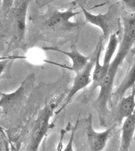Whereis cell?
Here are the masks:
<instances>
[{"mask_svg":"<svg viewBox=\"0 0 135 151\" xmlns=\"http://www.w3.org/2000/svg\"><path fill=\"white\" fill-rule=\"evenodd\" d=\"M121 18L123 25L121 40L119 44L115 57L110 63L107 75L100 84L99 94L95 102V108L102 125L105 124L110 112L109 105L112 104V95L117 73L135 42V13L124 12Z\"/></svg>","mask_w":135,"mask_h":151,"instance_id":"1","label":"cell"},{"mask_svg":"<svg viewBox=\"0 0 135 151\" xmlns=\"http://www.w3.org/2000/svg\"><path fill=\"white\" fill-rule=\"evenodd\" d=\"M35 81V75L30 74L14 91L9 93L0 92V108L2 111L5 114H9L19 108L32 90Z\"/></svg>","mask_w":135,"mask_h":151,"instance_id":"2","label":"cell"},{"mask_svg":"<svg viewBox=\"0 0 135 151\" xmlns=\"http://www.w3.org/2000/svg\"><path fill=\"white\" fill-rule=\"evenodd\" d=\"M55 105L45 106L33 123L28 150H38L49 130L50 121L54 114Z\"/></svg>","mask_w":135,"mask_h":151,"instance_id":"3","label":"cell"},{"mask_svg":"<svg viewBox=\"0 0 135 151\" xmlns=\"http://www.w3.org/2000/svg\"><path fill=\"white\" fill-rule=\"evenodd\" d=\"M82 12L84 14L86 22L92 24L101 29L103 33V38L108 40L110 36L114 33L117 22L118 9L110 8L104 14H94L80 5Z\"/></svg>","mask_w":135,"mask_h":151,"instance_id":"4","label":"cell"},{"mask_svg":"<svg viewBox=\"0 0 135 151\" xmlns=\"http://www.w3.org/2000/svg\"><path fill=\"white\" fill-rule=\"evenodd\" d=\"M95 55H96V50L92 54V55L90 56V58L89 60L87 65L86 67L82 69L80 71L76 73L75 77H74L73 83H72V87L70 90L68 94L65 99V100L63 102V104L61 106L58 110H57L56 112H54L55 115H58L59 114L63 109L66 108V107L69 104L71 103V101L74 96L80 91L81 90L86 88L88 85L92 83V71L94 69V66L95 64Z\"/></svg>","mask_w":135,"mask_h":151,"instance_id":"5","label":"cell"},{"mask_svg":"<svg viewBox=\"0 0 135 151\" xmlns=\"http://www.w3.org/2000/svg\"><path fill=\"white\" fill-rule=\"evenodd\" d=\"M30 0H16L10 12L12 16L14 39L21 44L25 39L26 32V18Z\"/></svg>","mask_w":135,"mask_h":151,"instance_id":"6","label":"cell"},{"mask_svg":"<svg viewBox=\"0 0 135 151\" xmlns=\"http://www.w3.org/2000/svg\"><path fill=\"white\" fill-rule=\"evenodd\" d=\"M115 126L116 125L112 126L102 132H97L93 127L92 115L90 114L86 119V134L89 150L92 151L104 150L112 135Z\"/></svg>","mask_w":135,"mask_h":151,"instance_id":"7","label":"cell"},{"mask_svg":"<svg viewBox=\"0 0 135 151\" xmlns=\"http://www.w3.org/2000/svg\"><path fill=\"white\" fill-rule=\"evenodd\" d=\"M43 49L45 50H50V51H55V52H58L66 55L70 58L72 61V65L71 66H67L66 65H62L60 64V63H55L53 61H49V60H44L45 63H50V64L54 65L56 66L60 67L61 68H64V69H68L70 71L74 73H78L82 69H83L86 65H87L89 60L90 58V56H85L82 54L78 50V48L76 47V45H72L70 47V50L69 52L68 51H64L58 48L57 47H44Z\"/></svg>","mask_w":135,"mask_h":151,"instance_id":"8","label":"cell"},{"mask_svg":"<svg viewBox=\"0 0 135 151\" xmlns=\"http://www.w3.org/2000/svg\"><path fill=\"white\" fill-rule=\"evenodd\" d=\"M80 12H76L74 7H71L66 10H56L48 20V25L55 30H69L75 28L78 24L73 22L70 19L78 15Z\"/></svg>","mask_w":135,"mask_h":151,"instance_id":"9","label":"cell"},{"mask_svg":"<svg viewBox=\"0 0 135 151\" xmlns=\"http://www.w3.org/2000/svg\"><path fill=\"white\" fill-rule=\"evenodd\" d=\"M135 87V61L129 66V69L122 80L121 83L112 92V102H117L121 99L122 97L125 96L126 91Z\"/></svg>","mask_w":135,"mask_h":151,"instance_id":"10","label":"cell"},{"mask_svg":"<svg viewBox=\"0 0 135 151\" xmlns=\"http://www.w3.org/2000/svg\"><path fill=\"white\" fill-rule=\"evenodd\" d=\"M135 133V108L133 112L125 119L122 126L120 150H129L132 138Z\"/></svg>","mask_w":135,"mask_h":151,"instance_id":"11","label":"cell"},{"mask_svg":"<svg viewBox=\"0 0 135 151\" xmlns=\"http://www.w3.org/2000/svg\"><path fill=\"white\" fill-rule=\"evenodd\" d=\"M135 108V87L128 96L122 97L119 101L117 112V121L119 124H122L133 112Z\"/></svg>","mask_w":135,"mask_h":151,"instance_id":"12","label":"cell"},{"mask_svg":"<svg viewBox=\"0 0 135 151\" xmlns=\"http://www.w3.org/2000/svg\"><path fill=\"white\" fill-rule=\"evenodd\" d=\"M102 40H101L98 42L97 47L96 48V55H95V64L94 66V72L92 75V83L89 88V92L92 93L95 90L98 88L100 86L101 82L104 79L106 75H107V72L103 69L102 65L100 64V55L102 51Z\"/></svg>","mask_w":135,"mask_h":151,"instance_id":"13","label":"cell"},{"mask_svg":"<svg viewBox=\"0 0 135 151\" xmlns=\"http://www.w3.org/2000/svg\"><path fill=\"white\" fill-rule=\"evenodd\" d=\"M119 38L116 32L112 33L110 36L108 38V44L106 48L104 56L103 62H102V68L106 72L108 73V69H109L110 63L112 60V58H114V55L115 52H117L118 47H119Z\"/></svg>","mask_w":135,"mask_h":151,"instance_id":"14","label":"cell"},{"mask_svg":"<svg viewBox=\"0 0 135 151\" xmlns=\"http://www.w3.org/2000/svg\"><path fill=\"white\" fill-rule=\"evenodd\" d=\"M16 0H1V8L5 15L9 14Z\"/></svg>","mask_w":135,"mask_h":151,"instance_id":"15","label":"cell"},{"mask_svg":"<svg viewBox=\"0 0 135 151\" xmlns=\"http://www.w3.org/2000/svg\"><path fill=\"white\" fill-rule=\"evenodd\" d=\"M79 123V117L78 118V120H77L75 126H74L73 128H72V132L71 134V136L70 138V140L69 142L68 143V145H66V147H65L64 150H74L73 149V140H74V136H75V132L77 128V126L78 125Z\"/></svg>","mask_w":135,"mask_h":151,"instance_id":"16","label":"cell"},{"mask_svg":"<svg viewBox=\"0 0 135 151\" xmlns=\"http://www.w3.org/2000/svg\"><path fill=\"white\" fill-rule=\"evenodd\" d=\"M134 58H135V42H134L133 45L132 46L131 50H130L129 54H128L126 59L125 60H126L127 63H129V66H131L132 63H134Z\"/></svg>","mask_w":135,"mask_h":151,"instance_id":"17","label":"cell"},{"mask_svg":"<svg viewBox=\"0 0 135 151\" xmlns=\"http://www.w3.org/2000/svg\"><path fill=\"white\" fill-rule=\"evenodd\" d=\"M126 8L132 13H135V0H120Z\"/></svg>","mask_w":135,"mask_h":151,"instance_id":"18","label":"cell"},{"mask_svg":"<svg viewBox=\"0 0 135 151\" xmlns=\"http://www.w3.org/2000/svg\"><path fill=\"white\" fill-rule=\"evenodd\" d=\"M8 62V58H0V77L2 76L6 70Z\"/></svg>","mask_w":135,"mask_h":151,"instance_id":"19","label":"cell"},{"mask_svg":"<svg viewBox=\"0 0 135 151\" xmlns=\"http://www.w3.org/2000/svg\"><path fill=\"white\" fill-rule=\"evenodd\" d=\"M6 136L0 132V150H8V146L6 145Z\"/></svg>","mask_w":135,"mask_h":151,"instance_id":"20","label":"cell"},{"mask_svg":"<svg viewBox=\"0 0 135 151\" xmlns=\"http://www.w3.org/2000/svg\"><path fill=\"white\" fill-rule=\"evenodd\" d=\"M131 149L135 150V133H134V135L133 136V138H132V142L131 143V146H130L129 150H131Z\"/></svg>","mask_w":135,"mask_h":151,"instance_id":"21","label":"cell"},{"mask_svg":"<svg viewBox=\"0 0 135 151\" xmlns=\"http://www.w3.org/2000/svg\"><path fill=\"white\" fill-rule=\"evenodd\" d=\"M0 132H1V134H3L4 135L6 136V134H5V132H4V130L3 127H2V126H1V124H0Z\"/></svg>","mask_w":135,"mask_h":151,"instance_id":"22","label":"cell"}]
</instances>
